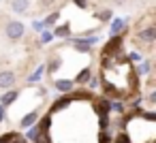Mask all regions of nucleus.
<instances>
[{"label": "nucleus", "instance_id": "nucleus-1", "mask_svg": "<svg viewBox=\"0 0 156 143\" xmlns=\"http://www.w3.org/2000/svg\"><path fill=\"white\" fill-rule=\"evenodd\" d=\"M71 41V45H73V49L75 51H79V54H90L92 51V47L101 41L98 37H79V39H69Z\"/></svg>", "mask_w": 156, "mask_h": 143}, {"label": "nucleus", "instance_id": "nucleus-2", "mask_svg": "<svg viewBox=\"0 0 156 143\" xmlns=\"http://www.w3.org/2000/svg\"><path fill=\"white\" fill-rule=\"evenodd\" d=\"M24 32H26V26H24L22 22H17V19L7 22V26H5V34H7V39H11V41H20V39L24 37Z\"/></svg>", "mask_w": 156, "mask_h": 143}, {"label": "nucleus", "instance_id": "nucleus-3", "mask_svg": "<svg viewBox=\"0 0 156 143\" xmlns=\"http://www.w3.org/2000/svg\"><path fill=\"white\" fill-rule=\"evenodd\" d=\"M15 81H17V75L13 71H2L0 73V88L2 90H11L15 85Z\"/></svg>", "mask_w": 156, "mask_h": 143}, {"label": "nucleus", "instance_id": "nucleus-4", "mask_svg": "<svg viewBox=\"0 0 156 143\" xmlns=\"http://www.w3.org/2000/svg\"><path fill=\"white\" fill-rule=\"evenodd\" d=\"M154 39H156V28L154 26H147V28L137 32V41H141V43H152Z\"/></svg>", "mask_w": 156, "mask_h": 143}, {"label": "nucleus", "instance_id": "nucleus-5", "mask_svg": "<svg viewBox=\"0 0 156 143\" xmlns=\"http://www.w3.org/2000/svg\"><path fill=\"white\" fill-rule=\"evenodd\" d=\"M54 88H56L58 92L69 94V92H73L75 83H73V79H54Z\"/></svg>", "mask_w": 156, "mask_h": 143}, {"label": "nucleus", "instance_id": "nucleus-6", "mask_svg": "<svg viewBox=\"0 0 156 143\" xmlns=\"http://www.w3.org/2000/svg\"><path fill=\"white\" fill-rule=\"evenodd\" d=\"M37 122H39V111L34 109V111L26 113V115L20 120V128H30V126H34Z\"/></svg>", "mask_w": 156, "mask_h": 143}, {"label": "nucleus", "instance_id": "nucleus-7", "mask_svg": "<svg viewBox=\"0 0 156 143\" xmlns=\"http://www.w3.org/2000/svg\"><path fill=\"white\" fill-rule=\"evenodd\" d=\"M28 9H30V0H11V11L13 13L24 15V13H28Z\"/></svg>", "mask_w": 156, "mask_h": 143}, {"label": "nucleus", "instance_id": "nucleus-8", "mask_svg": "<svg viewBox=\"0 0 156 143\" xmlns=\"http://www.w3.org/2000/svg\"><path fill=\"white\" fill-rule=\"evenodd\" d=\"M17 96H20V90L11 88L9 92H5L2 96H0V105H2V107H9L11 103H15V100H17Z\"/></svg>", "mask_w": 156, "mask_h": 143}, {"label": "nucleus", "instance_id": "nucleus-9", "mask_svg": "<svg viewBox=\"0 0 156 143\" xmlns=\"http://www.w3.org/2000/svg\"><path fill=\"white\" fill-rule=\"evenodd\" d=\"M124 28H126V19L115 17V19L111 22V37H118L120 32H124Z\"/></svg>", "mask_w": 156, "mask_h": 143}, {"label": "nucleus", "instance_id": "nucleus-10", "mask_svg": "<svg viewBox=\"0 0 156 143\" xmlns=\"http://www.w3.org/2000/svg\"><path fill=\"white\" fill-rule=\"evenodd\" d=\"M58 19H60V11H54V13H49V15H47L45 19H41V22H43V28H45V30H49V28H54V26H56V22H58Z\"/></svg>", "mask_w": 156, "mask_h": 143}, {"label": "nucleus", "instance_id": "nucleus-11", "mask_svg": "<svg viewBox=\"0 0 156 143\" xmlns=\"http://www.w3.org/2000/svg\"><path fill=\"white\" fill-rule=\"evenodd\" d=\"M90 75H92V73H90V66H86V68L79 71V75L73 79V83H79V85H81V83H88V81H90Z\"/></svg>", "mask_w": 156, "mask_h": 143}, {"label": "nucleus", "instance_id": "nucleus-12", "mask_svg": "<svg viewBox=\"0 0 156 143\" xmlns=\"http://www.w3.org/2000/svg\"><path fill=\"white\" fill-rule=\"evenodd\" d=\"M43 73H45V64L37 66V71L28 77V83H39V81H41V77H43Z\"/></svg>", "mask_w": 156, "mask_h": 143}, {"label": "nucleus", "instance_id": "nucleus-13", "mask_svg": "<svg viewBox=\"0 0 156 143\" xmlns=\"http://www.w3.org/2000/svg\"><path fill=\"white\" fill-rule=\"evenodd\" d=\"M60 64H62V58H54L51 56V60H49V64H45V71H49V73H56L58 68H60Z\"/></svg>", "mask_w": 156, "mask_h": 143}, {"label": "nucleus", "instance_id": "nucleus-14", "mask_svg": "<svg viewBox=\"0 0 156 143\" xmlns=\"http://www.w3.org/2000/svg\"><path fill=\"white\" fill-rule=\"evenodd\" d=\"M69 30H71V26L66 24V26H60V28H54V32H51V34H54V37H66V34H69Z\"/></svg>", "mask_w": 156, "mask_h": 143}, {"label": "nucleus", "instance_id": "nucleus-15", "mask_svg": "<svg viewBox=\"0 0 156 143\" xmlns=\"http://www.w3.org/2000/svg\"><path fill=\"white\" fill-rule=\"evenodd\" d=\"M51 39H54L51 30H43V32H41V41H39V43H41V45H47V43H49Z\"/></svg>", "mask_w": 156, "mask_h": 143}, {"label": "nucleus", "instance_id": "nucleus-16", "mask_svg": "<svg viewBox=\"0 0 156 143\" xmlns=\"http://www.w3.org/2000/svg\"><path fill=\"white\" fill-rule=\"evenodd\" d=\"M32 30L41 34V32L45 30V28H43V22H41V19H34V22H32Z\"/></svg>", "mask_w": 156, "mask_h": 143}, {"label": "nucleus", "instance_id": "nucleus-17", "mask_svg": "<svg viewBox=\"0 0 156 143\" xmlns=\"http://www.w3.org/2000/svg\"><path fill=\"white\" fill-rule=\"evenodd\" d=\"M5 120H7V107L0 105V122H5Z\"/></svg>", "mask_w": 156, "mask_h": 143}, {"label": "nucleus", "instance_id": "nucleus-18", "mask_svg": "<svg viewBox=\"0 0 156 143\" xmlns=\"http://www.w3.org/2000/svg\"><path fill=\"white\" fill-rule=\"evenodd\" d=\"M147 71H150V62H143V64L139 66V73H143V75H145Z\"/></svg>", "mask_w": 156, "mask_h": 143}, {"label": "nucleus", "instance_id": "nucleus-19", "mask_svg": "<svg viewBox=\"0 0 156 143\" xmlns=\"http://www.w3.org/2000/svg\"><path fill=\"white\" fill-rule=\"evenodd\" d=\"M109 107H111V109H113V111H118V113H122V109H124V107H122V105H120V103H111V105H109Z\"/></svg>", "mask_w": 156, "mask_h": 143}, {"label": "nucleus", "instance_id": "nucleus-20", "mask_svg": "<svg viewBox=\"0 0 156 143\" xmlns=\"http://www.w3.org/2000/svg\"><path fill=\"white\" fill-rule=\"evenodd\" d=\"M73 2L79 7V9H86V5H88V0H73Z\"/></svg>", "mask_w": 156, "mask_h": 143}, {"label": "nucleus", "instance_id": "nucleus-21", "mask_svg": "<svg viewBox=\"0 0 156 143\" xmlns=\"http://www.w3.org/2000/svg\"><path fill=\"white\" fill-rule=\"evenodd\" d=\"M98 17L101 19H109L111 17V11H103V13H98Z\"/></svg>", "mask_w": 156, "mask_h": 143}, {"label": "nucleus", "instance_id": "nucleus-22", "mask_svg": "<svg viewBox=\"0 0 156 143\" xmlns=\"http://www.w3.org/2000/svg\"><path fill=\"white\" fill-rule=\"evenodd\" d=\"M51 2H56V0H43V5H51Z\"/></svg>", "mask_w": 156, "mask_h": 143}, {"label": "nucleus", "instance_id": "nucleus-23", "mask_svg": "<svg viewBox=\"0 0 156 143\" xmlns=\"http://www.w3.org/2000/svg\"><path fill=\"white\" fill-rule=\"evenodd\" d=\"M113 2H115V5H122V2H124V0H113Z\"/></svg>", "mask_w": 156, "mask_h": 143}]
</instances>
